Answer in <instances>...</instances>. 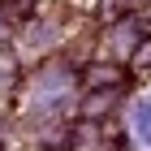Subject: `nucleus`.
I'll list each match as a JSON object with an SVG mask.
<instances>
[{
	"instance_id": "1",
	"label": "nucleus",
	"mask_w": 151,
	"mask_h": 151,
	"mask_svg": "<svg viewBox=\"0 0 151 151\" xmlns=\"http://www.w3.org/2000/svg\"><path fill=\"white\" fill-rule=\"evenodd\" d=\"M121 82H125V69L112 65V60H99V65L82 69V86L86 91H104V86H121Z\"/></svg>"
},
{
	"instance_id": "2",
	"label": "nucleus",
	"mask_w": 151,
	"mask_h": 151,
	"mask_svg": "<svg viewBox=\"0 0 151 151\" xmlns=\"http://www.w3.org/2000/svg\"><path fill=\"white\" fill-rule=\"evenodd\" d=\"M116 95H121V86H104V91H86V99H82V112H86V116H104L108 108L116 104Z\"/></svg>"
},
{
	"instance_id": "3",
	"label": "nucleus",
	"mask_w": 151,
	"mask_h": 151,
	"mask_svg": "<svg viewBox=\"0 0 151 151\" xmlns=\"http://www.w3.org/2000/svg\"><path fill=\"white\" fill-rule=\"evenodd\" d=\"M30 22V0H0V26Z\"/></svg>"
},
{
	"instance_id": "4",
	"label": "nucleus",
	"mask_w": 151,
	"mask_h": 151,
	"mask_svg": "<svg viewBox=\"0 0 151 151\" xmlns=\"http://www.w3.org/2000/svg\"><path fill=\"white\" fill-rule=\"evenodd\" d=\"M129 69H134V73H151V39H138V43H134Z\"/></svg>"
}]
</instances>
